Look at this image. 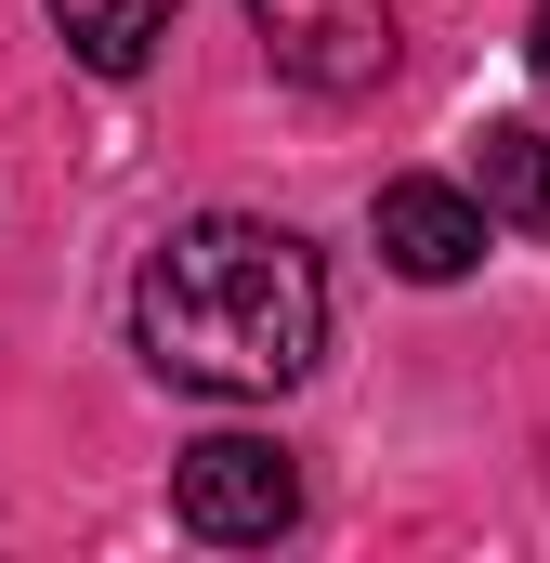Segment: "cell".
Masks as SVG:
<instances>
[{
  "mask_svg": "<svg viewBox=\"0 0 550 563\" xmlns=\"http://www.w3.org/2000/svg\"><path fill=\"white\" fill-rule=\"evenodd\" d=\"M170 511L210 551H263L301 525V472L275 432H197V445H170Z\"/></svg>",
  "mask_w": 550,
  "mask_h": 563,
  "instance_id": "obj_2",
  "label": "cell"
},
{
  "mask_svg": "<svg viewBox=\"0 0 550 563\" xmlns=\"http://www.w3.org/2000/svg\"><path fill=\"white\" fill-rule=\"evenodd\" d=\"M472 197H485L498 223H525V236H550V132H525V119H498V132L472 144Z\"/></svg>",
  "mask_w": 550,
  "mask_h": 563,
  "instance_id": "obj_6",
  "label": "cell"
},
{
  "mask_svg": "<svg viewBox=\"0 0 550 563\" xmlns=\"http://www.w3.org/2000/svg\"><path fill=\"white\" fill-rule=\"evenodd\" d=\"M250 26H263L275 79H301L328 106L394 79V0H250Z\"/></svg>",
  "mask_w": 550,
  "mask_h": 563,
  "instance_id": "obj_3",
  "label": "cell"
},
{
  "mask_svg": "<svg viewBox=\"0 0 550 563\" xmlns=\"http://www.w3.org/2000/svg\"><path fill=\"white\" fill-rule=\"evenodd\" d=\"M381 263L419 288H446V276H472L485 263V236H498V210L472 197V184H432V170H407V184H381Z\"/></svg>",
  "mask_w": 550,
  "mask_h": 563,
  "instance_id": "obj_4",
  "label": "cell"
},
{
  "mask_svg": "<svg viewBox=\"0 0 550 563\" xmlns=\"http://www.w3.org/2000/svg\"><path fill=\"white\" fill-rule=\"evenodd\" d=\"M132 341L157 380L184 394H288L315 380L328 354V263L288 236V223H250V210H210L184 236H157L132 276Z\"/></svg>",
  "mask_w": 550,
  "mask_h": 563,
  "instance_id": "obj_1",
  "label": "cell"
},
{
  "mask_svg": "<svg viewBox=\"0 0 550 563\" xmlns=\"http://www.w3.org/2000/svg\"><path fill=\"white\" fill-rule=\"evenodd\" d=\"M525 53H538V66H550V0H538V40H525Z\"/></svg>",
  "mask_w": 550,
  "mask_h": 563,
  "instance_id": "obj_7",
  "label": "cell"
},
{
  "mask_svg": "<svg viewBox=\"0 0 550 563\" xmlns=\"http://www.w3.org/2000/svg\"><path fill=\"white\" fill-rule=\"evenodd\" d=\"M40 13H53V40H66L92 79H144L157 40L184 26V0H40Z\"/></svg>",
  "mask_w": 550,
  "mask_h": 563,
  "instance_id": "obj_5",
  "label": "cell"
}]
</instances>
